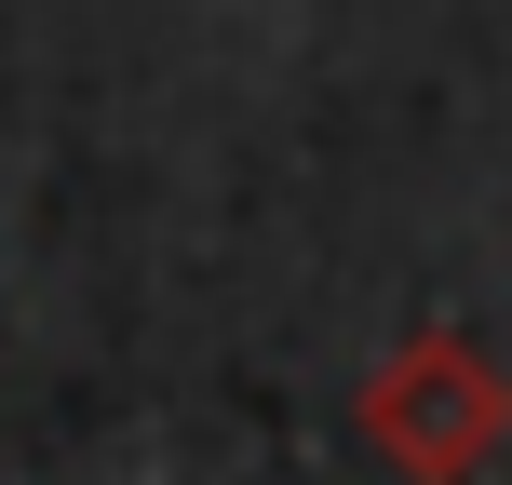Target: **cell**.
<instances>
[{"label":"cell","mask_w":512,"mask_h":485,"mask_svg":"<svg viewBox=\"0 0 512 485\" xmlns=\"http://www.w3.org/2000/svg\"><path fill=\"white\" fill-rule=\"evenodd\" d=\"M512 432V378L472 351L459 324H418L405 351H378L364 378V445H378L405 485H472Z\"/></svg>","instance_id":"cell-1"}]
</instances>
